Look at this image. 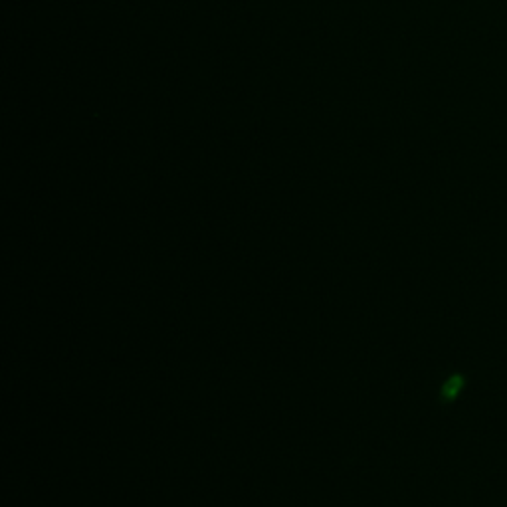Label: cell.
I'll use <instances>...</instances> for the list:
<instances>
[{
	"mask_svg": "<svg viewBox=\"0 0 507 507\" xmlns=\"http://www.w3.org/2000/svg\"><path fill=\"white\" fill-rule=\"evenodd\" d=\"M464 384H466V379H464L462 374H452V377H448L446 383L442 384V389H440V399H442V402L456 401L458 394L462 392Z\"/></svg>",
	"mask_w": 507,
	"mask_h": 507,
	"instance_id": "cell-1",
	"label": "cell"
}]
</instances>
